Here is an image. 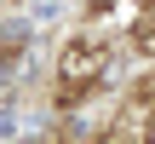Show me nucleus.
Here are the masks:
<instances>
[{"instance_id": "f257e3e1", "label": "nucleus", "mask_w": 155, "mask_h": 144, "mask_svg": "<svg viewBox=\"0 0 155 144\" xmlns=\"http://www.w3.org/2000/svg\"><path fill=\"white\" fill-rule=\"evenodd\" d=\"M104 58H109V52H104L98 40H86V35H81V40H69V46H63V58H58V81H63V92H69V98H81V92L104 75Z\"/></svg>"}]
</instances>
